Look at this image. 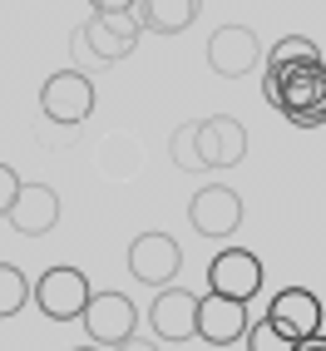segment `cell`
I'll return each instance as SVG.
<instances>
[{"mask_svg":"<svg viewBox=\"0 0 326 351\" xmlns=\"http://www.w3.org/2000/svg\"><path fill=\"white\" fill-rule=\"evenodd\" d=\"M247 351H297V341L282 337V332H277V326L262 317V322H252V326H247Z\"/></svg>","mask_w":326,"mask_h":351,"instance_id":"ac0fdd59","label":"cell"},{"mask_svg":"<svg viewBox=\"0 0 326 351\" xmlns=\"http://www.w3.org/2000/svg\"><path fill=\"white\" fill-rule=\"evenodd\" d=\"M267 322H272L282 337L307 341V337L321 332V302H316V292H307V287H282V292L267 302Z\"/></svg>","mask_w":326,"mask_h":351,"instance_id":"8fae6325","label":"cell"},{"mask_svg":"<svg viewBox=\"0 0 326 351\" xmlns=\"http://www.w3.org/2000/svg\"><path fill=\"white\" fill-rule=\"evenodd\" d=\"M138 35H144V30H138L134 10H124V15H95V20L79 30V40H84L99 60H124V55H134Z\"/></svg>","mask_w":326,"mask_h":351,"instance_id":"4fadbf2b","label":"cell"},{"mask_svg":"<svg viewBox=\"0 0 326 351\" xmlns=\"http://www.w3.org/2000/svg\"><path fill=\"white\" fill-rule=\"evenodd\" d=\"M25 302H35V282H25L15 263H0V317L25 312Z\"/></svg>","mask_w":326,"mask_h":351,"instance_id":"e0dca14e","label":"cell"},{"mask_svg":"<svg viewBox=\"0 0 326 351\" xmlns=\"http://www.w3.org/2000/svg\"><path fill=\"white\" fill-rule=\"evenodd\" d=\"M247 302H232L223 292H208L198 302V337L208 346H232V341H247Z\"/></svg>","mask_w":326,"mask_h":351,"instance_id":"7c38bea8","label":"cell"},{"mask_svg":"<svg viewBox=\"0 0 326 351\" xmlns=\"http://www.w3.org/2000/svg\"><path fill=\"white\" fill-rule=\"evenodd\" d=\"M134 20L138 30H153V35H183L198 20V0H138Z\"/></svg>","mask_w":326,"mask_h":351,"instance_id":"9a60e30c","label":"cell"},{"mask_svg":"<svg viewBox=\"0 0 326 351\" xmlns=\"http://www.w3.org/2000/svg\"><path fill=\"white\" fill-rule=\"evenodd\" d=\"M20 173L10 169V163H0V218H10V208H15V198H20Z\"/></svg>","mask_w":326,"mask_h":351,"instance_id":"d6986e66","label":"cell"},{"mask_svg":"<svg viewBox=\"0 0 326 351\" xmlns=\"http://www.w3.org/2000/svg\"><path fill=\"white\" fill-rule=\"evenodd\" d=\"M258 60H262V45H258V35L247 25H223V30H213V40H208V64H213L223 80L252 75Z\"/></svg>","mask_w":326,"mask_h":351,"instance_id":"30bf717a","label":"cell"},{"mask_svg":"<svg viewBox=\"0 0 326 351\" xmlns=\"http://www.w3.org/2000/svg\"><path fill=\"white\" fill-rule=\"evenodd\" d=\"M40 109H45V119L75 129L95 114V84H89V75H79V69H60V75H50L45 89H40Z\"/></svg>","mask_w":326,"mask_h":351,"instance_id":"277c9868","label":"cell"},{"mask_svg":"<svg viewBox=\"0 0 326 351\" xmlns=\"http://www.w3.org/2000/svg\"><path fill=\"white\" fill-rule=\"evenodd\" d=\"M297 64H321L316 40H307V35H287V40H277V45H272V55H267V64H262V75H282V69H297Z\"/></svg>","mask_w":326,"mask_h":351,"instance_id":"2e32d148","label":"cell"},{"mask_svg":"<svg viewBox=\"0 0 326 351\" xmlns=\"http://www.w3.org/2000/svg\"><path fill=\"white\" fill-rule=\"evenodd\" d=\"M89 302H95V292H89V277L79 267H50L35 282V307L50 322H84Z\"/></svg>","mask_w":326,"mask_h":351,"instance_id":"3957f363","label":"cell"},{"mask_svg":"<svg viewBox=\"0 0 326 351\" xmlns=\"http://www.w3.org/2000/svg\"><path fill=\"white\" fill-rule=\"evenodd\" d=\"M138 332V307L124 297V292H95V302H89V312H84V337L89 346H99V351H119L129 346Z\"/></svg>","mask_w":326,"mask_h":351,"instance_id":"7a4b0ae2","label":"cell"},{"mask_svg":"<svg viewBox=\"0 0 326 351\" xmlns=\"http://www.w3.org/2000/svg\"><path fill=\"white\" fill-rule=\"evenodd\" d=\"M178 267H183V252L168 232H138L129 243V272L144 287H173Z\"/></svg>","mask_w":326,"mask_h":351,"instance_id":"52a82bcc","label":"cell"},{"mask_svg":"<svg viewBox=\"0 0 326 351\" xmlns=\"http://www.w3.org/2000/svg\"><path fill=\"white\" fill-rule=\"evenodd\" d=\"M188 223L203 238H227V232H238V223H242V198L232 193L227 183H208L188 203Z\"/></svg>","mask_w":326,"mask_h":351,"instance_id":"9c48e42d","label":"cell"},{"mask_svg":"<svg viewBox=\"0 0 326 351\" xmlns=\"http://www.w3.org/2000/svg\"><path fill=\"white\" fill-rule=\"evenodd\" d=\"M297 351H326V332H316V337H307V341H297Z\"/></svg>","mask_w":326,"mask_h":351,"instance_id":"44dd1931","label":"cell"},{"mask_svg":"<svg viewBox=\"0 0 326 351\" xmlns=\"http://www.w3.org/2000/svg\"><path fill=\"white\" fill-rule=\"evenodd\" d=\"M198 302L188 287H158V297L149 302V326L158 341H193L198 337Z\"/></svg>","mask_w":326,"mask_h":351,"instance_id":"ba28073f","label":"cell"},{"mask_svg":"<svg viewBox=\"0 0 326 351\" xmlns=\"http://www.w3.org/2000/svg\"><path fill=\"white\" fill-rule=\"evenodd\" d=\"M208 292H223L232 302H252L262 292V257L252 247H227L208 263Z\"/></svg>","mask_w":326,"mask_h":351,"instance_id":"5b68a950","label":"cell"},{"mask_svg":"<svg viewBox=\"0 0 326 351\" xmlns=\"http://www.w3.org/2000/svg\"><path fill=\"white\" fill-rule=\"evenodd\" d=\"M247 154V134L238 119H227V114H213V119L193 124V158L198 169H232V163H242Z\"/></svg>","mask_w":326,"mask_h":351,"instance_id":"8992f818","label":"cell"},{"mask_svg":"<svg viewBox=\"0 0 326 351\" xmlns=\"http://www.w3.org/2000/svg\"><path fill=\"white\" fill-rule=\"evenodd\" d=\"M95 5V15H124V10H134L138 0H89Z\"/></svg>","mask_w":326,"mask_h":351,"instance_id":"ffe728a7","label":"cell"},{"mask_svg":"<svg viewBox=\"0 0 326 351\" xmlns=\"http://www.w3.org/2000/svg\"><path fill=\"white\" fill-rule=\"evenodd\" d=\"M75 351H99V346H75Z\"/></svg>","mask_w":326,"mask_h":351,"instance_id":"7402d4cb","label":"cell"},{"mask_svg":"<svg viewBox=\"0 0 326 351\" xmlns=\"http://www.w3.org/2000/svg\"><path fill=\"white\" fill-rule=\"evenodd\" d=\"M10 223L20 238H45L55 223H60V193L50 189V183H25L10 208Z\"/></svg>","mask_w":326,"mask_h":351,"instance_id":"5bb4252c","label":"cell"},{"mask_svg":"<svg viewBox=\"0 0 326 351\" xmlns=\"http://www.w3.org/2000/svg\"><path fill=\"white\" fill-rule=\"evenodd\" d=\"M262 84H267V104L282 109L287 124H297V129L326 124V60L282 69V75H262Z\"/></svg>","mask_w":326,"mask_h":351,"instance_id":"6da1fadb","label":"cell"}]
</instances>
